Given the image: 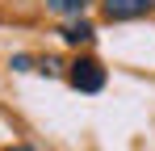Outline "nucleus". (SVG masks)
Wrapping results in <instances>:
<instances>
[{
  "label": "nucleus",
  "mask_w": 155,
  "mask_h": 151,
  "mask_svg": "<svg viewBox=\"0 0 155 151\" xmlns=\"http://www.w3.org/2000/svg\"><path fill=\"white\" fill-rule=\"evenodd\" d=\"M67 80H71V88H80V92H101L105 88V67L97 59H76Z\"/></svg>",
  "instance_id": "nucleus-1"
},
{
  "label": "nucleus",
  "mask_w": 155,
  "mask_h": 151,
  "mask_svg": "<svg viewBox=\"0 0 155 151\" xmlns=\"http://www.w3.org/2000/svg\"><path fill=\"white\" fill-rule=\"evenodd\" d=\"M105 17L109 21H130V17H143V13H151L155 0H101Z\"/></svg>",
  "instance_id": "nucleus-2"
},
{
  "label": "nucleus",
  "mask_w": 155,
  "mask_h": 151,
  "mask_svg": "<svg viewBox=\"0 0 155 151\" xmlns=\"http://www.w3.org/2000/svg\"><path fill=\"white\" fill-rule=\"evenodd\" d=\"M88 4H92V0H46V8H51L54 17H80Z\"/></svg>",
  "instance_id": "nucleus-3"
},
{
  "label": "nucleus",
  "mask_w": 155,
  "mask_h": 151,
  "mask_svg": "<svg viewBox=\"0 0 155 151\" xmlns=\"http://www.w3.org/2000/svg\"><path fill=\"white\" fill-rule=\"evenodd\" d=\"M63 38H67L71 46H80V42H92V25H88V21H71V25H63Z\"/></svg>",
  "instance_id": "nucleus-4"
},
{
  "label": "nucleus",
  "mask_w": 155,
  "mask_h": 151,
  "mask_svg": "<svg viewBox=\"0 0 155 151\" xmlns=\"http://www.w3.org/2000/svg\"><path fill=\"white\" fill-rule=\"evenodd\" d=\"M13 72H29V55H17L13 59Z\"/></svg>",
  "instance_id": "nucleus-5"
}]
</instances>
